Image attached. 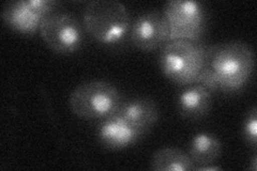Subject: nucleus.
Here are the masks:
<instances>
[{"instance_id": "nucleus-1", "label": "nucleus", "mask_w": 257, "mask_h": 171, "mask_svg": "<svg viewBox=\"0 0 257 171\" xmlns=\"http://www.w3.org/2000/svg\"><path fill=\"white\" fill-rule=\"evenodd\" d=\"M207 69L216 88L226 92L242 88L254 70V53L246 43L240 41L209 47Z\"/></svg>"}, {"instance_id": "nucleus-2", "label": "nucleus", "mask_w": 257, "mask_h": 171, "mask_svg": "<svg viewBox=\"0 0 257 171\" xmlns=\"http://www.w3.org/2000/svg\"><path fill=\"white\" fill-rule=\"evenodd\" d=\"M209 47L188 40H172L160 53V67L174 83L188 86L197 84L208 61Z\"/></svg>"}, {"instance_id": "nucleus-3", "label": "nucleus", "mask_w": 257, "mask_h": 171, "mask_svg": "<svg viewBox=\"0 0 257 171\" xmlns=\"http://www.w3.org/2000/svg\"><path fill=\"white\" fill-rule=\"evenodd\" d=\"M88 35L104 45L121 42L130 28V16L123 4L115 0H94L83 14Z\"/></svg>"}, {"instance_id": "nucleus-4", "label": "nucleus", "mask_w": 257, "mask_h": 171, "mask_svg": "<svg viewBox=\"0 0 257 171\" xmlns=\"http://www.w3.org/2000/svg\"><path fill=\"white\" fill-rule=\"evenodd\" d=\"M121 95L117 89L103 80H90L78 85L69 97V107L83 119H104L118 110Z\"/></svg>"}, {"instance_id": "nucleus-5", "label": "nucleus", "mask_w": 257, "mask_h": 171, "mask_svg": "<svg viewBox=\"0 0 257 171\" xmlns=\"http://www.w3.org/2000/svg\"><path fill=\"white\" fill-rule=\"evenodd\" d=\"M163 14L166 19L172 40H188L195 42L203 35L206 15L202 4L193 0H170L164 6Z\"/></svg>"}, {"instance_id": "nucleus-6", "label": "nucleus", "mask_w": 257, "mask_h": 171, "mask_svg": "<svg viewBox=\"0 0 257 171\" xmlns=\"http://www.w3.org/2000/svg\"><path fill=\"white\" fill-rule=\"evenodd\" d=\"M44 43L55 53L71 54L83 42V31L74 15L67 12H53L46 15L40 25Z\"/></svg>"}, {"instance_id": "nucleus-7", "label": "nucleus", "mask_w": 257, "mask_h": 171, "mask_svg": "<svg viewBox=\"0 0 257 171\" xmlns=\"http://www.w3.org/2000/svg\"><path fill=\"white\" fill-rule=\"evenodd\" d=\"M170 30L163 13L150 11L138 16L130 30L131 42L144 52L157 50L168 42Z\"/></svg>"}, {"instance_id": "nucleus-8", "label": "nucleus", "mask_w": 257, "mask_h": 171, "mask_svg": "<svg viewBox=\"0 0 257 171\" xmlns=\"http://www.w3.org/2000/svg\"><path fill=\"white\" fill-rule=\"evenodd\" d=\"M142 134L128 122L114 113L104 118L98 127V138L100 142L107 149L120 150L135 143Z\"/></svg>"}, {"instance_id": "nucleus-9", "label": "nucleus", "mask_w": 257, "mask_h": 171, "mask_svg": "<svg viewBox=\"0 0 257 171\" xmlns=\"http://www.w3.org/2000/svg\"><path fill=\"white\" fill-rule=\"evenodd\" d=\"M180 115L189 120H199L207 116L212 105V94L200 84L184 87L177 100Z\"/></svg>"}, {"instance_id": "nucleus-10", "label": "nucleus", "mask_w": 257, "mask_h": 171, "mask_svg": "<svg viewBox=\"0 0 257 171\" xmlns=\"http://www.w3.org/2000/svg\"><path fill=\"white\" fill-rule=\"evenodd\" d=\"M45 18L37 12L28 0H18L7 4L3 12V19L10 28L24 35H32L40 29Z\"/></svg>"}, {"instance_id": "nucleus-11", "label": "nucleus", "mask_w": 257, "mask_h": 171, "mask_svg": "<svg viewBox=\"0 0 257 171\" xmlns=\"http://www.w3.org/2000/svg\"><path fill=\"white\" fill-rule=\"evenodd\" d=\"M143 135L155 125L159 118V110L154 101L149 99H134L121 103L116 111Z\"/></svg>"}, {"instance_id": "nucleus-12", "label": "nucleus", "mask_w": 257, "mask_h": 171, "mask_svg": "<svg viewBox=\"0 0 257 171\" xmlns=\"http://www.w3.org/2000/svg\"><path fill=\"white\" fill-rule=\"evenodd\" d=\"M222 152V144L218 137L211 133L196 134L191 141L189 155L195 166L212 165ZM196 167V168H197Z\"/></svg>"}, {"instance_id": "nucleus-13", "label": "nucleus", "mask_w": 257, "mask_h": 171, "mask_svg": "<svg viewBox=\"0 0 257 171\" xmlns=\"http://www.w3.org/2000/svg\"><path fill=\"white\" fill-rule=\"evenodd\" d=\"M151 168L157 171H191L196 166L189 154L174 146L158 150L151 159Z\"/></svg>"}, {"instance_id": "nucleus-14", "label": "nucleus", "mask_w": 257, "mask_h": 171, "mask_svg": "<svg viewBox=\"0 0 257 171\" xmlns=\"http://www.w3.org/2000/svg\"><path fill=\"white\" fill-rule=\"evenodd\" d=\"M243 134L247 142L255 146L257 143V109L253 107L248 111L243 124Z\"/></svg>"}, {"instance_id": "nucleus-15", "label": "nucleus", "mask_w": 257, "mask_h": 171, "mask_svg": "<svg viewBox=\"0 0 257 171\" xmlns=\"http://www.w3.org/2000/svg\"><path fill=\"white\" fill-rule=\"evenodd\" d=\"M28 2L37 12L43 16L53 13V10L57 5V3L54 2V0H28Z\"/></svg>"}]
</instances>
